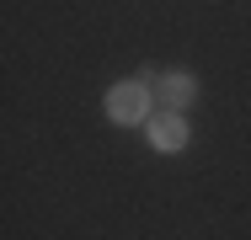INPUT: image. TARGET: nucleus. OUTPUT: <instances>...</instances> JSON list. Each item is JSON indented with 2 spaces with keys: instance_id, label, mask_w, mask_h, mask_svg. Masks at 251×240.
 <instances>
[{
  "instance_id": "nucleus-3",
  "label": "nucleus",
  "mask_w": 251,
  "mask_h": 240,
  "mask_svg": "<svg viewBox=\"0 0 251 240\" xmlns=\"http://www.w3.org/2000/svg\"><path fill=\"white\" fill-rule=\"evenodd\" d=\"M193 96H198V86L187 75H160V112H182Z\"/></svg>"
},
{
  "instance_id": "nucleus-1",
  "label": "nucleus",
  "mask_w": 251,
  "mask_h": 240,
  "mask_svg": "<svg viewBox=\"0 0 251 240\" xmlns=\"http://www.w3.org/2000/svg\"><path fill=\"white\" fill-rule=\"evenodd\" d=\"M145 112H150V91H145L139 80H123V86L107 91V118H112V123H139Z\"/></svg>"
},
{
  "instance_id": "nucleus-2",
  "label": "nucleus",
  "mask_w": 251,
  "mask_h": 240,
  "mask_svg": "<svg viewBox=\"0 0 251 240\" xmlns=\"http://www.w3.org/2000/svg\"><path fill=\"white\" fill-rule=\"evenodd\" d=\"M150 144H155V149H182V144H187L182 112H160V118H150Z\"/></svg>"
}]
</instances>
